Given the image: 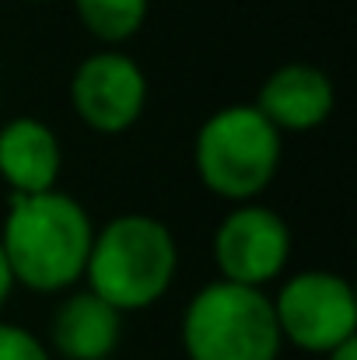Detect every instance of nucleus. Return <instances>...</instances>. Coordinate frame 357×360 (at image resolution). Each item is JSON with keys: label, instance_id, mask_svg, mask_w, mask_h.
Listing matches in <instances>:
<instances>
[{"label": "nucleus", "instance_id": "15", "mask_svg": "<svg viewBox=\"0 0 357 360\" xmlns=\"http://www.w3.org/2000/svg\"><path fill=\"white\" fill-rule=\"evenodd\" d=\"M25 4H49V0H25Z\"/></svg>", "mask_w": 357, "mask_h": 360}, {"label": "nucleus", "instance_id": "5", "mask_svg": "<svg viewBox=\"0 0 357 360\" xmlns=\"http://www.w3.org/2000/svg\"><path fill=\"white\" fill-rule=\"evenodd\" d=\"M280 340L294 350L326 357L357 336V297L347 276L330 269H301L270 297Z\"/></svg>", "mask_w": 357, "mask_h": 360}, {"label": "nucleus", "instance_id": "14", "mask_svg": "<svg viewBox=\"0 0 357 360\" xmlns=\"http://www.w3.org/2000/svg\"><path fill=\"white\" fill-rule=\"evenodd\" d=\"M326 360H357V336L354 340H347V343H340L337 350H330Z\"/></svg>", "mask_w": 357, "mask_h": 360}, {"label": "nucleus", "instance_id": "13", "mask_svg": "<svg viewBox=\"0 0 357 360\" xmlns=\"http://www.w3.org/2000/svg\"><path fill=\"white\" fill-rule=\"evenodd\" d=\"M18 283H14V273H11V262H7V255H4V248H0V308L11 301V290H14Z\"/></svg>", "mask_w": 357, "mask_h": 360}, {"label": "nucleus", "instance_id": "1", "mask_svg": "<svg viewBox=\"0 0 357 360\" xmlns=\"http://www.w3.org/2000/svg\"><path fill=\"white\" fill-rule=\"evenodd\" d=\"M95 221L63 189L11 196L0 248L11 262L14 283L32 294H67L84 280Z\"/></svg>", "mask_w": 357, "mask_h": 360}, {"label": "nucleus", "instance_id": "12", "mask_svg": "<svg viewBox=\"0 0 357 360\" xmlns=\"http://www.w3.org/2000/svg\"><path fill=\"white\" fill-rule=\"evenodd\" d=\"M0 360H49V347L25 326L0 322Z\"/></svg>", "mask_w": 357, "mask_h": 360}, {"label": "nucleus", "instance_id": "6", "mask_svg": "<svg viewBox=\"0 0 357 360\" xmlns=\"http://www.w3.org/2000/svg\"><path fill=\"white\" fill-rule=\"evenodd\" d=\"M291 228L287 221L266 203H235L221 224L214 228V266L218 280L259 287L280 280L291 262Z\"/></svg>", "mask_w": 357, "mask_h": 360}, {"label": "nucleus", "instance_id": "11", "mask_svg": "<svg viewBox=\"0 0 357 360\" xmlns=\"http://www.w3.org/2000/svg\"><path fill=\"white\" fill-rule=\"evenodd\" d=\"M151 0H74V14L84 32L106 49L130 42L147 21Z\"/></svg>", "mask_w": 357, "mask_h": 360}, {"label": "nucleus", "instance_id": "2", "mask_svg": "<svg viewBox=\"0 0 357 360\" xmlns=\"http://www.w3.org/2000/svg\"><path fill=\"white\" fill-rule=\"evenodd\" d=\"M179 273V241L151 214H119L95 228L84 280L119 315L158 304Z\"/></svg>", "mask_w": 357, "mask_h": 360}, {"label": "nucleus", "instance_id": "7", "mask_svg": "<svg viewBox=\"0 0 357 360\" xmlns=\"http://www.w3.org/2000/svg\"><path fill=\"white\" fill-rule=\"evenodd\" d=\"M147 74L123 49H99L84 56L70 74V109L88 129L119 136L137 126L147 109Z\"/></svg>", "mask_w": 357, "mask_h": 360}, {"label": "nucleus", "instance_id": "9", "mask_svg": "<svg viewBox=\"0 0 357 360\" xmlns=\"http://www.w3.org/2000/svg\"><path fill=\"white\" fill-rule=\"evenodd\" d=\"M63 172V147L49 122L14 116L0 126V179L11 196H35L56 189Z\"/></svg>", "mask_w": 357, "mask_h": 360}, {"label": "nucleus", "instance_id": "8", "mask_svg": "<svg viewBox=\"0 0 357 360\" xmlns=\"http://www.w3.org/2000/svg\"><path fill=\"white\" fill-rule=\"evenodd\" d=\"M277 133H308L319 129L337 109V84L315 63H284L259 84L252 102Z\"/></svg>", "mask_w": 357, "mask_h": 360}, {"label": "nucleus", "instance_id": "10", "mask_svg": "<svg viewBox=\"0 0 357 360\" xmlns=\"http://www.w3.org/2000/svg\"><path fill=\"white\" fill-rule=\"evenodd\" d=\"M123 340V315L99 294L67 290L49 322V343L63 360H109Z\"/></svg>", "mask_w": 357, "mask_h": 360}, {"label": "nucleus", "instance_id": "4", "mask_svg": "<svg viewBox=\"0 0 357 360\" xmlns=\"http://www.w3.org/2000/svg\"><path fill=\"white\" fill-rule=\"evenodd\" d=\"M186 360H280L284 340L270 294L228 280L203 283L179 322Z\"/></svg>", "mask_w": 357, "mask_h": 360}, {"label": "nucleus", "instance_id": "3", "mask_svg": "<svg viewBox=\"0 0 357 360\" xmlns=\"http://www.w3.org/2000/svg\"><path fill=\"white\" fill-rule=\"evenodd\" d=\"M284 133H277L256 105H225L196 129L193 165L207 193L218 200L256 203L277 179Z\"/></svg>", "mask_w": 357, "mask_h": 360}]
</instances>
